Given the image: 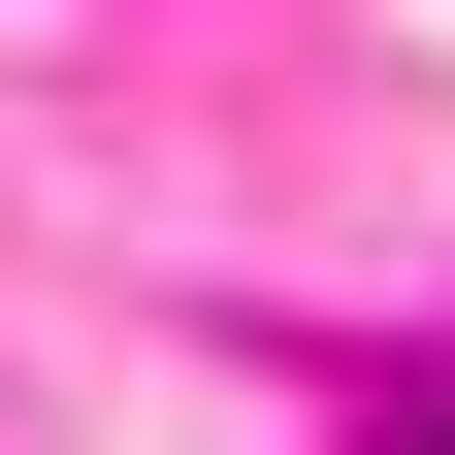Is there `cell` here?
<instances>
[{
	"label": "cell",
	"instance_id": "1",
	"mask_svg": "<svg viewBox=\"0 0 455 455\" xmlns=\"http://www.w3.org/2000/svg\"><path fill=\"white\" fill-rule=\"evenodd\" d=\"M423 455H455V423H423Z\"/></svg>",
	"mask_w": 455,
	"mask_h": 455
}]
</instances>
